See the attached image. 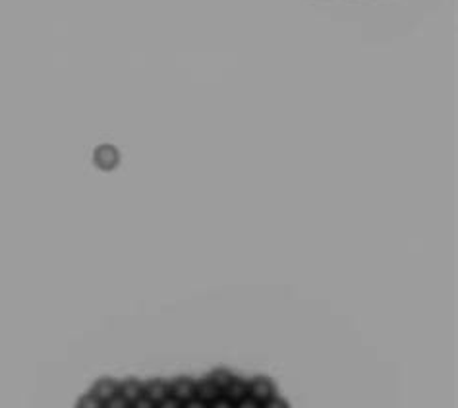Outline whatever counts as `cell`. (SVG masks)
Segmentation results:
<instances>
[{"label": "cell", "mask_w": 458, "mask_h": 408, "mask_svg": "<svg viewBox=\"0 0 458 408\" xmlns=\"http://www.w3.org/2000/svg\"><path fill=\"white\" fill-rule=\"evenodd\" d=\"M248 395L254 397L258 402H267L269 399H273L277 395V383L273 377L269 376H254L248 379Z\"/></svg>", "instance_id": "1"}, {"label": "cell", "mask_w": 458, "mask_h": 408, "mask_svg": "<svg viewBox=\"0 0 458 408\" xmlns=\"http://www.w3.org/2000/svg\"><path fill=\"white\" fill-rule=\"evenodd\" d=\"M93 165L103 172H111L120 165V151L111 144H103L93 151Z\"/></svg>", "instance_id": "2"}, {"label": "cell", "mask_w": 458, "mask_h": 408, "mask_svg": "<svg viewBox=\"0 0 458 408\" xmlns=\"http://www.w3.org/2000/svg\"><path fill=\"white\" fill-rule=\"evenodd\" d=\"M170 395L176 397L178 400H190L195 397V377L192 376H176L170 379Z\"/></svg>", "instance_id": "3"}, {"label": "cell", "mask_w": 458, "mask_h": 408, "mask_svg": "<svg viewBox=\"0 0 458 408\" xmlns=\"http://www.w3.org/2000/svg\"><path fill=\"white\" fill-rule=\"evenodd\" d=\"M144 395L149 400H153L155 404L161 402L165 397L170 395L169 379H165V377H151V379L144 381Z\"/></svg>", "instance_id": "4"}, {"label": "cell", "mask_w": 458, "mask_h": 408, "mask_svg": "<svg viewBox=\"0 0 458 408\" xmlns=\"http://www.w3.org/2000/svg\"><path fill=\"white\" fill-rule=\"evenodd\" d=\"M118 389H120V381L114 379V377L103 376L97 379L95 383L91 385L89 391L95 395L97 399H101L103 402H106L109 399H113L114 395H118Z\"/></svg>", "instance_id": "5"}, {"label": "cell", "mask_w": 458, "mask_h": 408, "mask_svg": "<svg viewBox=\"0 0 458 408\" xmlns=\"http://www.w3.org/2000/svg\"><path fill=\"white\" fill-rule=\"evenodd\" d=\"M223 397L233 402H238L244 397H248V379L242 376H234L233 381L223 389Z\"/></svg>", "instance_id": "6"}, {"label": "cell", "mask_w": 458, "mask_h": 408, "mask_svg": "<svg viewBox=\"0 0 458 408\" xmlns=\"http://www.w3.org/2000/svg\"><path fill=\"white\" fill-rule=\"evenodd\" d=\"M221 395H223L221 389H218L217 385L213 383L207 376L195 379V397H197V399L211 402V400H215L217 397H221Z\"/></svg>", "instance_id": "7"}, {"label": "cell", "mask_w": 458, "mask_h": 408, "mask_svg": "<svg viewBox=\"0 0 458 408\" xmlns=\"http://www.w3.org/2000/svg\"><path fill=\"white\" fill-rule=\"evenodd\" d=\"M118 393H120L126 400L134 402V400L139 399V397L144 395V381L134 376L124 377V379L120 381V389H118Z\"/></svg>", "instance_id": "8"}, {"label": "cell", "mask_w": 458, "mask_h": 408, "mask_svg": "<svg viewBox=\"0 0 458 408\" xmlns=\"http://www.w3.org/2000/svg\"><path fill=\"white\" fill-rule=\"evenodd\" d=\"M236 376V374H234L233 369H228V368H225V366H218V368H213L209 372V374H207V377H209L211 381H213V383L217 385L218 389H221V393H223V389H225L226 385L230 383V381H233V377Z\"/></svg>", "instance_id": "9"}, {"label": "cell", "mask_w": 458, "mask_h": 408, "mask_svg": "<svg viewBox=\"0 0 458 408\" xmlns=\"http://www.w3.org/2000/svg\"><path fill=\"white\" fill-rule=\"evenodd\" d=\"M76 408H105V402H103L101 399H97L91 391H88L83 393L80 399H78Z\"/></svg>", "instance_id": "10"}, {"label": "cell", "mask_w": 458, "mask_h": 408, "mask_svg": "<svg viewBox=\"0 0 458 408\" xmlns=\"http://www.w3.org/2000/svg\"><path fill=\"white\" fill-rule=\"evenodd\" d=\"M130 407H132V402L124 399L120 393H118V395H114L113 399H109L105 402V408H130Z\"/></svg>", "instance_id": "11"}, {"label": "cell", "mask_w": 458, "mask_h": 408, "mask_svg": "<svg viewBox=\"0 0 458 408\" xmlns=\"http://www.w3.org/2000/svg\"><path fill=\"white\" fill-rule=\"evenodd\" d=\"M261 408H290L289 400L284 399V397H279V395H275L273 399H269L267 402L261 404Z\"/></svg>", "instance_id": "12"}, {"label": "cell", "mask_w": 458, "mask_h": 408, "mask_svg": "<svg viewBox=\"0 0 458 408\" xmlns=\"http://www.w3.org/2000/svg\"><path fill=\"white\" fill-rule=\"evenodd\" d=\"M182 407H184V402H182V400H178L176 397H172V395L165 397L161 402H157V408H182Z\"/></svg>", "instance_id": "13"}, {"label": "cell", "mask_w": 458, "mask_h": 408, "mask_svg": "<svg viewBox=\"0 0 458 408\" xmlns=\"http://www.w3.org/2000/svg\"><path fill=\"white\" fill-rule=\"evenodd\" d=\"M234 408H261V402L254 399V397H244L238 402H234Z\"/></svg>", "instance_id": "14"}, {"label": "cell", "mask_w": 458, "mask_h": 408, "mask_svg": "<svg viewBox=\"0 0 458 408\" xmlns=\"http://www.w3.org/2000/svg\"><path fill=\"white\" fill-rule=\"evenodd\" d=\"M209 408H234V402L221 395V397H217L215 400H211Z\"/></svg>", "instance_id": "15"}, {"label": "cell", "mask_w": 458, "mask_h": 408, "mask_svg": "<svg viewBox=\"0 0 458 408\" xmlns=\"http://www.w3.org/2000/svg\"><path fill=\"white\" fill-rule=\"evenodd\" d=\"M130 408H157V404L153 402V400H149L145 395H141L139 399H136L134 402H132V407Z\"/></svg>", "instance_id": "16"}, {"label": "cell", "mask_w": 458, "mask_h": 408, "mask_svg": "<svg viewBox=\"0 0 458 408\" xmlns=\"http://www.w3.org/2000/svg\"><path fill=\"white\" fill-rule=\"evenodd\" d=\"M182 408H209V402H205V400L197 399V397H193V399L186 400L184 407Z\"/></svg>", "instance_id": "17"}]
</instances>
